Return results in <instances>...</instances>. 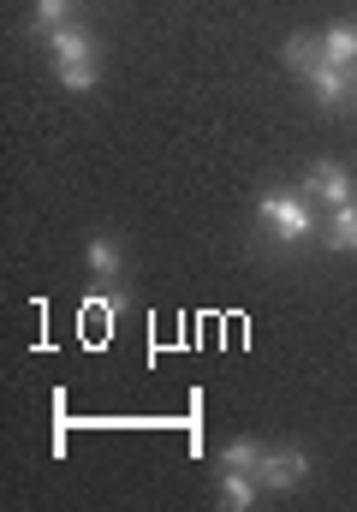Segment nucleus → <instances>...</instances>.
<instances>
[{"label":"nucleus","mask_w":357,"mask_h":512,"mask_svg":"<svg viewBox=\"0 0 357 512\" xmlns=\"http://www.w3.org/2000/svg\"><path fill=\"white\" fill-rule=\"evenodd\" d=\"M304 191H310V197H322V203L334 209V203H352V197H357V179H352V167H346V161H316V167L304 173Z\"/></svg>","instance_id":"20e7f679"},{"label":"nucleus","mask_w":357,"mask_h":512,"mask_svg":"<svg viewBox=\"0 0 357 512\" xmlns=\"http://www.w3.org/2000/svg\"><path fill=\"white\" fill-rule=\"evenodd\" d=\"M72 12H78V0H36V6H30V30L48 36V30H60V24H72Z\"/></svg>","instance_id":"9d476101"},{"label":"nucleus","mask_w":357,"mask_h":512,"mask_svg":"<svg viewBox=\"0 0 357 512\" xmlns=\"http://www.w3.org/2000/svg\"><path fill=\"white\" fill-rule=\"evenodd\" d=\"M256 221L268 227V239L280 245V251H292V245H304L310 233H316V215H310V203L304 197H292V191H262L256 197Z\"/></svg>","instance_id":"f257e3e1"},{"label":"nucleus","mask_w":357,"mask_h":512,"mask_svg":"<svg viewBox=\"0 0 357 512\" xmlns=\"http://www.w3.org/2000/svg\"><path fill=\"white\" fill-rule=\"evenodd\" d=\"M54 78L72 90V96H84V90H96V78H102V66L96 60H78V66H54Z\"/></svg>","instance_id":"4468645a"},{"label":"nucleus","mask_w":357,"mask_h":512,"mask_svg":"<svg viewBox=\"0 0 357 512\" xmlns=\"http://www.w3.org/2000/svg\"><path fill=\"white\" fill-rule=\"evenodd\" d=\"M304 477H310V453H304V447H262L256 483H262L268 495H292Z\"/></svg>","instance_id":"f03ea898"},{"label":"nucleus","mask_w":357,"mask_h":512,"mask_svg":"<svg viewBox=\"0 0 357 512\" xmlns=\"http://www.w3.org/2000/svg\"><path fill=\"white\" fill-rule=\"evenodd\" d=\"M119 310H125V292H114V298H90V328H96L90 340H102V334L114 340V328H119Z\"/></svg>","instance_id":"f8f14e48"},{"label":"nucleus","mask_w":357,"mask_h":512,"mask_svg":"<svg viewBox=\"0 0 357 512\" xmlns=\"http://www.w3.org/2000/svg\"><path fill=\"white\" fill-rule=\"evenodd\" d=\"M280 60H286V66H292V72L304 78V72H310V66L322 60V36H286V48H280Z\"/></svg>","instance_id":"9b49d317"},{"label":"nucleus","mask_w":357,"mask_h":512,"mask_svg":"<svg viewBox=\"0 0 357 512\" xmlns=\"http://www.w3.org/2000/svg\"><path fill=\"white\" fill-rule=\"evenodd\" d=\"M328 251H346L357 256V197L352 203H334V215H328V239H322Z\"/></svg>","instance_id":"6e6552de"},{"label":"nucleus","mask_w":357,"mask_h":512,"mask_svg":"<svg viewBox=\"0 0 357 512\" xmlns=\"http://www.w3.org/2000/svg\"><path fill=\"white\" fill-rule=\"evenodd\" d=\"M256 465H262V447L250 435H238V441L221 447V471H256Z\"/></svg>","instance_id":"ddd939ff"},{"label":"nucleus","mask_w":357,"mask_h":512,"mask_svg":"<svg viewBox=\"0 0 357 512\" xmlns=\"http://www.w3.org/2000/svg\"><path fill=\"white\" fill-rule=\"evenodd\" d=\"M322 60H334V66H352L357 72V24H328L322 30Z\"/></svg>","instance_id":"1a4fd4ad"},{"label":"nucleus","mask_w":357,"mask_h":512,"mask_svg":"<svg viewBox=\"0 0 357 512\" xmlns=\"http://www.w3.org/2000/svg\"><path fill=\"white\" fill-rule=\"evenodd\" d=\"M215 495H221V507H233V512H250L268 489L256 483V471H221L215 477Z\"/></svg>","instance_id":"423d86ee"},{"label":"nucleus","mask_w":357,"mask_h":512,"mask_svg":"<svg viewBox=\"0 0 357 512\" xmlns=\"http://www.w3.org/2000/svg\"><path fill=\"white\" fill-rule=\"evenodd\" d=\"M84 262H90V274H96V286H108V280H119V268H125V251H119V239H90L84 245Z\"/></svg>","instance_id":"0eeeda50"},{"label":"nucleus","mask_w":357,"mask_h":512,"mask_svg":"<svg viewBox=\"0 0 357 512\" xmlns=\"http://www.w3.org/2000/svg\"><path fill=\"white\" fill-rule=\"evenodd\" d=\"M304 84H310V96L322 102V108H352L357 102V72L352 66H334V60H316L310 72H304Z\"/></svg>","instance_id":"7ed1b4c3"},{"label":"nucleus","mask_w":357,"mask_h":512,"mask_svg":"<svg viewBox=\"0 0 357 512\" xmlns=\"http://www.w3.org/2000/svg\"><path fill=\"white\" fill-rule=\"evenodd\" d=\"M42 42H48V66H78V60H96V54H102L84 24H60V30H48Z\"/></svg>","instance_id":"39448f33"}]
</instances>
